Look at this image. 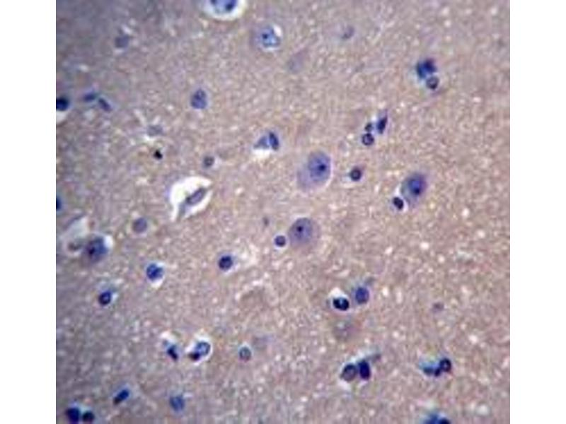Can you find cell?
Instances as JSON below:
<instances>
[{"mask_svg": "<svg viewBox=\"0 0 566 424\" xmlns=\"http://www.w3.org/2000/svg\"><path fill=\"white\" fill-rule=\"evenodd\" d=\"M315 235V225L308 218L296 220L289 231V237L292 245L304 247L308 245Z\"/></svg>", "mask_w": 566, "mask_h": 424, "instance_id": "obj_2", "label": "cell"}, {"mask_svg": "<svg viewBox=\"0 0 566 424\" xmlns=\"http://www.w3.org/2000/svg\"><path fill=\"white\" fill-rule=\"evenodd\" d=\"M331 164L327 155L316 153L309 157L307 162L306 175L309 183L315 186L325 184L329 179Z\"/></svg>", "mask_w": 566, "mask_h": 424, "instance_id": "obj_1", "label": "cell"}]
</instances>
